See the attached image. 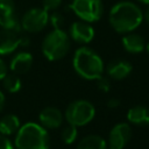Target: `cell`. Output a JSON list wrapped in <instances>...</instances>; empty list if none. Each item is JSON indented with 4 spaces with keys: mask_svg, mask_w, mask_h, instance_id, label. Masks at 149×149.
Segmentation results:
<instances>
[{
    "mask_svg": "<svg viewBox=\"0 0 149 149\" xmlns=\"http://www.w3.org/2000/svg\"><path fill=\"white\" fill-rule=\"evenodd\" d=\"M21 127L20 119L15 114H7L0 119V134L10 136L17 133Z\"/></svg>",
    "mask_w": 149,
    "mask_h": 149,
    "instance_id": "2e32d148",
    "label": "cell"
},
{
    "mask_svg": "<svg viewBox=\"0 0 149 149\" xmlns=\"http://www.w3.org/2000/svg\"><path fill=\"white\" fill-rule=\"evenodd\" d=\"M127 120L129 123L135 126H149V108L142 105L130 107L127 112Z\"/></svg>",
    "mask_w": 149,
    "mask_h": 149,
    "instance_id": "9a60e30c",
    "label": "cell"
},
{
    "mask_svg": "<svg viewBox=\"0 0 149 149\" xmlns=\"http://www.w3.org/2000/svg\"><path fill=\"white\" fill-rule=\"evenodd\" d=\"M146 50H147V52L149 54V42H148V43L146 44Z\"/></svg>",
    "mask_w": 149,
    "mask_h": 149,
    "instance_id": "1f68e13d",
    "label": "cell"
},
{
    "mask_svg": "<svg viewBox=\"0 0 149 149\" xmlns=\"http://www.w3.org/2000/svg\"><path fill=\"white\" fill-rule=\"evenodd\" d=\"M122 47L129 54H141L146 49L144 38L136 33H127L122 37Z\"/></svg>",
    "mask_w": 149,
    "mask_h": 149,
    "instance_id": "5bb4252c",
    "label": "cell"
},
{
    "mask_svg": "<svg viewBox=\"0 0 149 149\" xmlns=\"http://www.w3.org/2000/svg\"><path fill=\"white\" fill-rule=\"evenodd\" d=\"M64 16L59 13V12H52L51 14H49V21L48 23L51 24V27L54 29H61L62 26L64 24Z\"/></svg>",
    "mask_w": 149,
    "mask_h": 149,
    "instance_id": "7402d4cb",
    "label": "cell"
},
{
    "mask_svg": "<svg viewBox=\"0 0 149 149\" xmlns=\"http://www.w3.org/2000/svg\"><path fill=\"white\" fill-rule=\"evenodd\" d=\"M69 36L79 44H87L94 38V28L85 21H74L69 28Z\"/></svg>",
    "mask_w": 149,
    "mask_h": 149,
    "instance_id": "9c48e42d",
    "label": "cell"
},
{
    "mask_svg": "<svg viewBox=\"0 0 149 149\" xmlns=\"http://www.w3.org/2000/svg\"><path fill=\"white\" fill-rule=\"evenodd\" d=\"M49 21V12L44 8H30L28 9L22 19H21V27L23 30L28 33H38L45 28Z\"/></svg>",
    "mask_w": 149,
    "mask_h": 149,
    "instance_id": "52a82bcc",
    "label": "cell"
},
{
    "mask_svg": "<svg viewBox=\"0 0 149 149\" xmlns=\"http://www.w3.org/2000/svg\"><path fill=\"white\" fill-rule=\"evenodd\" d=\"M140 3H143V5H149V0H137Z\"/></svg>",
    "mask_w": 149,
    "mask_h": 149,
    "instance_id": "4dcf8cb0",
    "label": "cell"
},
{
    "mask_svg": "<svg viewBox=\"0 0 149 149\" xmlns=\"http://www.w3.org/2000/svg\"><path fill=\"white\" fill-rule=\"evenodd\" d=\"M6 74H7V65L5 61L0 58V80H2Z\"/></svg>",
    "mask_w": 149,
    "mask_h": 149,
    "instance_id": "4316f807",
    "label": "cell"
},
{
    "mask_svg": "<svg viewBox=\"0 0 149 149\" xmlns=\"http://www.w3.org/2000/svg\"><path fill=\"white\" fill-rule=\"evenodd\" d=\"M72 65L76 73L87 80H97L105 70L102 58L88 47H80L74 51Z\"/></svg>",
    "mask_w": 149,
    "mask_h": 149,
    "instance_id": "7a4b0ae2",
    "label": "cell"
},
{
    "mask_svg": "<svg viewBox=\"0 0 149 149\" xmlns=\"http://www.w3.org/2000/svg\"><path fill=\"white\" fill-rule=\"evenodd\" d=\"M15 13L14 0H0V17Z\"/></svg>",
    "mask_w": 149,
    "mask_h": 149,
    "instance_id": "44dd1931",
    "label": "cell"
},
{
    "mask_svg": "<svg viewBox=\"0 0 149 149\" xmlns=\"http://www.w3.org/2000/svg\"><path fill=\"white\" fill-rule=\"evenodd\" d=\"M0 149H14L13 142L8 139V136L0 134Z\"/></svg>",
    "mask_w": 149,
    "mask_h": 149,
    "instance_id": "d4e9b609",
    "label": "cell"
},
{
    "mask_svg": "<svg viewBox=\"0 0 149 149\" xmlns=\"http://www.w3.org/2000/svg\"><path fill=\"white\" fill-rule=\"evenodd\" d=\"M38 120L45 129H57L64 121V114L59 108L55 106H48L40 112Z\"/></svg>",
    "mask_w": 149,
    "mask_h": 149,
    "instance_id": "30bf717a",
    "label": "cell"
},
{
    "mask_svg": "<svg viewBox=\"0 0 149 149\" xmlns=\"http://www.w3.org/2000/svg\"><path fill=\"white\" fill-rule=\"evenodd\" d=\"M70 50V36L66 31L54 29L48 33L42 42V52L48 61L55 62L66 56Z\"/></svg>",
    "mask_w": 149,
    "mask_h": 149,
    "instance_id": "277c9868",
    "label": "cell"
},
{
    "mask_svg": "<svg viewBox=\"0 0 149 149\" xmlns=\"http://www.w3.org/2000/svg\"><path fill=\"white\" fill-rule=\"evenodd\" d=\"M29 44V38L26 37V36H21V43H20V47H27Z\"/></svg>",
    "mask_w": 149,
    "mask_h": 149,
    "instance_id": "f1b7e54d",
    "label": "cell"
},
{
    "mask_svg": "<svg viewBox=\"0 0 149 149\" xmlns=\"http://www.w3.org/2000/svg\"><path fill=\"white\" fill-rule=\"evenodd\" d=\"M120 104H121V101H120L119 98H109V99L107 100V102H106L107 107L111 108V109H115V108H118V107L120 106Z\"/></svg>",
    "mask_w": 149,
    "mask_h": 149,
    "instance_id": "484cf974",
    "label": "cell"
},
{
    "mask_svg": "<svg viewBox=\"0 0 149 149\" xmlns=\"http://www.w3.org/2000/svg\"><path fill=\"white\" fill-rule=\"evenodd\" d=\"M108 21L111 27L119 34L134 31L143 21L142 9L132 1H119L109 10Z\"/></svg>",
    "mask_w": 149,
    "mask_h": 149,
    "instance_id": "6da1fadb",
    "label": "cell"
},
{
    "mask_svg": "<svg viewBox=\"0 0 149 149\" xmlns=\"http://www.w3.org/2000/svg\"><path fill=\"white\" fill-rule=\"evenodd\" d=\"M16 149H49L50 139L48 130L37 122H26L22 125L14 141Z\"/></svg>",
    "mask_w": 149,
    "mask_h": 149,
    "instance_id": "3957f363",
    "label": "cell"
},
{
    "mask_svg": "<svg viewBox=\"0 0 149 149\" xmlns=\"http://www.w3.org/2000/svg\"><path fill=\"white\" fill-rule=\"evenodd\" d=\"M95 115V108L92 102L85 99H78L69 104L65 109L64 118L68 123L76 127H83L91 122Z\"/></svg>",
    "mask_w": 149,
    "mask_h": 149,
    "instance_id": "5b68a950",
    "label": "cell"
},
{
    "mask_svg": "<svg viewBox=\"0 0 149 149\" xmlns=\"http://www.w3.org/2000/svg\"><path fill=\"white\" fill-rule=\"evenodd\" d=\"M132 127L127 122L116 123L109 132L108 135V148L109 149H123L130 137H132Z\"/></svg>",
    "mask_w": 149,
    "mask_h": 149,
    "instance_id": "ba28073f",
    "label": "cell"
},
{
    "mask_svg": "<svg viewBox=\"0 0 149 149\" xmlns=\"http://www.w3.org/2000/svg\"><path fill=\"white\" fill-rule=\"evenodd\" d=\"M143 19H144L146 22L149 24V5H148V7L146 8V10H144V13H143Z\"/></svg>",
    "mask_w": 149,
    "mask_h": 149,
    "instance_id": "f546056e",
    "label": "cell"
},
{
    "mask_svg": "<svg viewBox=\"0 0 149 149\" xmlns=\"http://www.w3.org/2000/svg\"><path fill=\"white\" fill-rule=\"evenodd\" d=\"M2 85L5 87V90L9 93H16L21 90L22 87V81L20 79V77L16 73H10V74H6L5 78L2 79Z\"/></svg>",
    "mask_w": 149,
    "mask_h": 149,
    "instance_id": "d6986e66",
    "label": "cell"
},
{
    "mask_svg": "<svg viewBox=\"0 0 149 149\" xmlns=\"http://www.w3.org/2000/svg\"><path fill=\"white\" fill-rule=\"evenodd\" d=\"M0 27L5 30H9V31L17 33V34H20V31L22 30L21 20H19V17L16 16L15 13L10 14V15L1 16L0 17Z\"/></svg>",
    "mask_w": 149,
    "mask_h": 149,
    "instance_id": "ac0fdd59",
    "label": "cell"
},
{
    "mask_svg": "<svg viewBox=\"0 0 149 149\" xmlns=\"http://www.w3.org/2000/svg\"><path fill=\"white\" fill-rule=\"evenodd\" d=\"M33 61H34V58L30 52L20 51L17 54H15L14 57L12 58V61L9 63V70L16 74L26 73L30 70V68L33 65Z\"/></svg>",
    "mask_w": 149,
    "mask_h": 149,
    "instance_id": "4fadbf2b",
    "label": "cell"
},
{
    "mask_svg": "<svg viewBox=\"0 0 149 149\" xmlns=\"http://www.w3.org/2000/svg\"><path fill=\"white\" fill-rule=\"evenodd\" d=\"M77 149H107L106 140L97 134L84 136L77 144Z\"/></svg>",
    "mask_w": 149,
    "mask_h": 149,
    "instance_id": "e0dca14e",
    "label": "cell"
},
{
    "mask_svg": "<svg viewBox=\"0 0 149 149\" xmlns=\"http://www.w3.org/2000/svg\"><path fill=\"white\" fill-rule=\"evenodd\" d=\"M5 102H6V98H5V94H3V92H2V91H0V112L3 109Z\"/></svg>",
    "mask_w": 149,
    "mask_h": 149,
    "instance_id": "83f0119b",
    "label": "cell"
},
{
    "mask_svg": "<svg viewBox=\"0 0 149 149\" xmlns=\"http://www.w3.org/2000/svg\"><path fill=\"white\" fill-rule=\"evenodd\" d=\"M69 8L81 20L88 23L101 19L104 5L101 0H72Z\"/></svg>",
    "mask_w": 149,
    "mask_h": 149,
    "instance_id": "8992f818",
    "label": "cell"
},
{
    "mask_svg": "<svg viewBox=\"0 0 149 149\" xmlns=\"http://www.w3.org/2000/svg\"><path fill=\"white\" fill-rule=\"evenodd\" d=\"M62 140L65 144H72L78 137V127L68 123L62 130Z\"/></svg>",
    "mask_w": 149,
    "mask_h": 149,
    "instance_id": "ffe728a7",
    "label": "cell"
},
{
    "mask_svg": "<svg viewBox=\"0 0 149 149\" xmlns=\"http://www.w3.org/2000/svg\"><path fill=\"white\" fill-rule=\"evenodd\" d=\"M133 70L132 64L125 59H113L107 64L106 71L111 79L122 80L127 78Z\"/></svg>",
    "mask_w": 149,
    "mask_h": 149,
    "instance_id": "8fae6325",
    "label": "cell"
},
{
    "mask_svg": "<svg viewBox=\"0 0 149 149\" xmlns=\"http://www.w3.org/2000/svg\"><path fill=\"white\" fill-rule=\"evenodd\" d=\"M97 87L99 88V91L104 92V93H107L109 92V88H111V80H109V77H105L104 74L101 77H99L97 80Z\"/></svg>",
    "mask_w": 149,
    "mask_h": 149,
    "instance_id": "603a6c76",
    "label": "cell"
},
{
    "mask_svg": "<svg viewBox=\"0 0 149 149\" xmlns=\"http://www.w3.org/2000/svg\"><path fill=\"white\" fill-rule=\"evenodd\" d=\"M21 43V36L17 33L9 30H0V56H6L14 52Z\"/></svg>",
    "mask_w": 149,
    "mask_h": 149,
    "instance_id": "7c38bea8",
    "label": "cell"
},
{
    "mask_svg": "<svg viewBox=\"0 0 149 149\" xmlns=\"http://www.w3.org/2000/svg\"><path fill=\"white\" fill-rule=\"evenodd\" d=\"M62 3V0H42V8H44L47 12H54L56 10Z\"/></svg>",
    "mask_w": 149,
    "mask_h": 149,
    "instance_id": "cb8c5ba5",
    "label": "cell"
}]
</instances>
